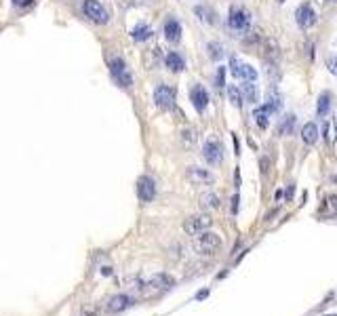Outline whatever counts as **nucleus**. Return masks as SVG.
<instances>
[{"instance_id": "39448f33", "label": "nucleus", "mask_w": 337, "mask_h": 316, "mask_svg": "<svg viewBox=\"0 0 337 316\" xmlns=\"http://www.w3.org/2000/svg\"><path fill=\"white\" fill-rule=\"evenodd\" d=\"M110 72H112L114 80L120 87H131V85H133V76H131L127 64L120 59V57H114V59L110 61Z\"/></svg>"}, {"instance_id": "dca6fc26", "label": "nucleus", "mask_w": 337, "mask_h": 316, "mask_svg": "<svg viewBox=\"0 0 337 316\" xmlns=\"http://www.w3.org/2000/svg\"><path fill=\"white\" fill-rule=\"evenodd\" d=\"M302 142L306 146H314L318 142V127L314 122L304 124V129H302Z\"/></svg>"}, {"instance_id": "a211bd4d", "label": "nucleus", "mask_w": 337, "mask_h": 316, "mask_svg": "<svg viewBox=\"0 0 337 316\" xmlns=\"http://www.w3.org/2000/svg\"><path fill=\"white\" fill-rule=\"evenodd\" d=\"M270 114L272 112H278L280 108H283V97H280V93L276 91V89H272L270 93H268V101H266V105H263Z\"/></svg>"}, {"instance_id": "e433bc0d", "label": "nucleus", "mask_w": 337, "mask_h": 316, "mask_svg": "<svg viewBox=\"0 0 337 316\" xmlns=\"http://www.w3.org/2000/svg\"><path fill=\"white\" fill-rule=\"evenodd\" d=\"M276 3H285V0H276Z\"/></svg>"}, {"instance_id": "473e14b6", "label": "nucleus", "mask_w": 337, "mask_h": 316, "mask_svg": "<svg viewBox=\"0 0 337 316\" xmlns=\"http://www.w3.org/2000/svg\"><path fill=\"white\" fill-rule=\"evenodd\" d=\"M293 194H295V185H293V183H289V188H287V192H285V198H287V201H291Z\"/></svg>"}, {"instance_id": "20e7f679", "label": "nucleus", "mask_w": 337, "mask_h": 316, "mask_svg": "<svg viewBox=\"0 0 337 316\" xmlns=\"http://www.w3.org/2000/svg\"><path fill=\"white\" fill-rule=\"evenodd\" d=\"M202 156H204V160H207L209 165H219V162L223 160V146H221L219 139L209 137L207 142H204V146H202Z\"/></svg>"}, {"instance_id": "aec40b11", "label": "nucleus", "mask_w": 337, "mask_h": 316, "mask_svg": "<svg viewBox=\"0 0 337 316\" xmlns=\"http://www.w3.org/2000/svg\"><path fill=\"white\" fill-rule=\"evenodd\" d=\"M329 108H331V93H329V91H324V93H320L318 103H316V112H318V116H327V114H329Z\"/></svg>"}, {"instance_id": "9d476101", "label": "nucleus", "mask_w": 337, "mask_h": 316, "mask_svg": "<svg viewBox=\"0 0 337 316\" xmlns=\"http://www.w3.org/2000/svg\"><path fill=\"white\" fill-rule=\"evenodd\" d=\"M137 196L141 203H152L156 198V181L148 175H143L137 181Z\"/></svg>"}, {"instance_id": "c756f323", "label": "nucleus", "mask_w": 337, "mask_h": 316, "mask_svg": "<svg viewBox=\"0 0 337 316\" xmlns=\"http://www.w3.org/2000/svg\"><path fill=\"white\" fill-rule=\"evenodd\" d=\"M245 93H247L249 101H257V89H255V85H253V83H247V85H245Z\"/></svg>"}, {"instance_id": "ddd939ff", "label": "nucleus", "mask_w": 337, "mask_h": 316, "mask_svg": "<svg viewBox=\"0 0 337 316\" xmlns=\"http://www.w3.org/2000/svg\"><path fill=\"white\" fill-rule=\"evenodd\" d=\"M190 99H192V103H194V108L198 112H204V110H207V105H209V93H207L204 87L196 85L194 89L190 91Z\"/></svg>"}, {"instance_id": "393cba45", "label": "nucleus", "mask_w": 337, "mask_h": 316, "mask_svg": "<svg viewBox=\"0 0 337 316\" xmlns=\"http://www.w3.org/2000/svg\"><path fill=\"white\" fill-rule=\"evenodd\" d=\"M228 97H230V103L236 105V108H243V95L236 87H228Z\"/></svg>"}, {"instance_id": "c85d7f7f", "label": "nucleus", "mask_w": 337, "mask_h": 316, "mask_svg": "<svg viewBox=\"0 0 337 316\" xmlns=\"http://www.w3.org/2000/svg\"><path fill=\"white\" fill-rule=\"evenodd\" d=\"M324 209H327L331 215H337V196H329L327 203H324Z\"/></svg>"}, {"instance_id": "f8f14e48", "label": "nucleus", "mask_w": 337, "mask_h": 316, "mask_svg": "<svg viewBox=\"0 0 337 316\" xmlns=\"http://www.w3.org/2000/svg\"><path fill=\"white\" fill-rule=\"evenodd\" d=\"M186 175H188V179L194 185H211L215 181L213 173H209L207 169H200V167H190Z\"/></svg>"}, {"instance_id": "6e6552de", "label": "nucleus", "mask_w": 337, "mask_h": 316, "mask_svg": "<svg viewBox=\"0 0 337 316\" xmlns=\"http://www.w3.org/2000/svg\"><path fill=\"white\" fill-rule=\"evenodd\" d=\"M154 101L160 110H171L175 105V91L166 85H158L154 89Z\"/></svg>"}, {"instance_id": "c9c22d12", "label": "nucleus", "mask_w": 337, "mask_h": 316, "mask_svg": "<svg viewBox=\"0 0 337 316\" xmlns=\"http://www.w3.org/2000/svg\"><path fill=\"white\" fill-rule=\"evenodd\" d=\"M80 316H91V314H89V312H84V314H80Z\"/></svg>"}, {"instance_id": "7c9ffc66", "label": "nucleus", "mask_w": 337, "mask_h": 316, "mask_svg": "<svg viewBox=\"0 0 337 316\" xmlns=\"http://www.w3.org/2000/svg\"><path fill=\"white\" fill-rule=\"evenodd\" d=\"M215 83H217V89H221L226 85V68L217 70V76H215Z\"/></svg>"}, {"instance_id": "0eeeda50", "label": "nucleus", "mask_w": 337, "mask_h": 316, "mask_svg": "<svg viewBox=\"0 0 337 316\" xmlns=\"http://www.w3.org/2000/svg\"><path fill=\"white\" fill-rule=\"evenodd\" d=\"M82 11H84V15L93 19L95 23H107V19H110V15H107V11L101 7L99 0H82Z\"/></svg>"}, {"instance_id": "a878e982", "label": "nucleus", "mask_w": 337, "mask_h": 316, "mask_svg": "<svg viewBox=\"0 0 337 316\" xmlns=\"http://www.w3.org/2000/svg\"><path fill=\"white\" fill-rule=\"evenodd\" d=\"M293 127H295V116L289 114V116H285L283 122H280V133H283V135H285V133H291Z\"/></svg>"}, {"instance_id": "4be33fe9", "label": "nucleus", "mask_w": 337, "mask_h": 316, "mask_svg": "<svg viewBox=\"0 0 337 316\" xmlns=\"http://www.w3.org/2000/svg\"><path fill=\"white\" fill-rule=\"evenodd\" d=\"M268 110L266 108H257L253 110V118H255V122L259 124V129H268Z\"/></svg>"}, {"instance_id": "1a4fd4ad", "label": "nucleus", "mask_w": 337, "mask_h": 316, "mask_svg": "<svg viewBox=\"0 0 337 316\" xmlns=\"http://www.w3.org/2000/svg\"><path fill=\"white\" fill-rule=\"evenodd\" d=\"M211 224H213V219L209 215L200 213V215H192L190 219H186L184 230L188 234H194V236H196V234H200V232H207L211 228Z\"/></svg>"}, {"instance_id": "f3484780", "label": "nucleus", "mask_w": 337, "mask_h": 316, "mask_svg": "<svg viewBox=\"0 0 337 316\" xmlns=\"http://www.w3.org/2000/svg\"><path fill=\"white\" fill-rule=\"evenodd\" d=\"M164 64H166V68L171 70V72H182V70L186 68L184 57L179 55V53H168V55L164 57Z\"/></svg>"}, {"instance_id": "4468645a", "label": "nucleus", "mask_w": 337, "mask_h": 316, "mask_svg": "<svg viewBox=\"0 0 337 316\" xmlns=\"http://www.w3.org/2000/svg\"><path fill=\"white\" fill-rule=\"evenodd\" d=\"M131 303H133V297L127 295V293H120V295H114L112 299H107L105 308L110 312H123V310L131 308Z\"/></svg>"}, {"instance_id": "f704fd0d", "label": "nucleus", "mask_w": 337, "mask_h": 316, "mask_svg": "<svg viewBox=\"0 0 337 316\" xmlns=\"http://www.w3.org/2000/svg\"><path fill=\"white\" fill-rule=\"evenodd\" d=\"M322 3H337V0H322Z\"/></svg>"}, {"instance_id": "72a5a7b5", "label": "nucleus", "mask_w": 337, "mask_h": 316, "mask_svg": "<svg viewBox=\"0 0 337 316\" xmlns=\"http://www.w3.org/2000/svg\"><path fill=\"white\" fill-rule=\"evenodd\" d=\"M13 3L17 7H30V5H34V0H13Z\"/></svg>"}, {"instance_id": "5701e85b", "label": "nucleus", "mask_w": 337, "mask_h": 316, "mask_svg": "<svg viewBox=\"0 0 337 316\" xmlns=\"http://www.w3.org/2000/svg\"><path fill=\"white\" fill-rule=\"evenodd\" d=\"M194 13L198 15V19H202V21H207V23H215V15H213V11L211 9H207V7H194Z\"/></svg>"}, {"instance_id": "f257e3e1", "label": "nucleus", "mask_w": 337, "mask_h": 316, "mask_svg": "<svg viewBox=\"0 0 337 316\" xmlns=\"http://www.w3.org/2000/svg\"><path fill=\"white\" fill-rule=\"evenodd\" d=\"M192 247H194V251L198 255H213L221 247V236L215 232H200V234H196Z\"/></svg>"}, {"instance_id": "9b49d317", "label": "nucleus", "mask_w": 337, "mask_h": 316, "mask_svg": "<svg viewBox=\"0 0 337 316\" xmlns=\"http://www.w3.org/2000/svg\"><path fill=\"white\" fill-rule=\"evenodd\" d=\"M295 19H297V26L302 30H306V28H312L316 23V13L310 5H299L297 11H295Z\"/></svg>"}, {"instance_id": "6ab92c4d", "label": "nucleus", "mask_w": 337, "mask_h": 316, "mask_svg": "<svg viewBox=\"0 0 337 316\" xmlns=\"http://www.w3.org/2000/svg\"><path fill=\"white\" fill-rule=\"evenodd\" d=\"M131 38H133L135 42H146L148 38H152V30L146 26V23H139V26H135L133 30H131Z\"/></svg>"}, {"instance_id": "2eb2a0df", "label": "nucleus", "mask_w": 337, "mask_h": 316, "mask_svg": "<svg viewBox=\"0 0 337 316\" xmlns=\"http://www.w3.org/2000/svg\"><path fill=\"white\" fill-rule=\"evenodd\" d=\"M164 36H166L168 42H177L179 38H182V26H179V21L168 19L164 23Z\"/></svg>"}, {"instance_id": "b1692460", "label": "nucleus", "mask_w": 337, "mask_h": 316, "mask_svg": "<svg viewBox=\"0 0 337 316\" xmlns=\"http://www.w3.org/2000/svg\"><path fill=\"white\" fill-rule=\"evenodd\" d=\"M207 49H209V57H211L213 61H219L221 57H223V46L219 42H209Z\"/></svg>"}, {"instance_id": "412c9836", "label": "nucleus", "mask_w": 337, "mask_h": 316, "mask_svg": "<svg viewBox=\"0 0 337 316\" xmlns=\"http://www.w3.org/2000/svg\"><path fill=\"white\" fill-rule=\"evenodd\" d=\"M200 207L202 209H219V196L217 194H211V192H207V194H202L200 196Z\"/></svg>"}, {"instance_id": "cd10ccee", "label": "nucleus", "mask_w": 337, "mask_h": 316, "mask_svg": "<svg viewBox=\"0 0 337 316\" xmlns=\"http://www.w3.org/2000/svg\"><path fill=\"white\" fill-rule=\"evenodd\" d=\"M266 57L270 59H278V46H276L274 40H268V46H266Z\"/></svg>"}, {"instance_id": "7ed1b4c3", "label": "nucleus", "mask_w": 337, "mask_h": 316, "mask_svg": "<svg viewBox=\"0 0 337 316\" xmlns=\"http://www.w3.org/2000/svg\"><path fill=\"white\" fill-rule=\"evenodd\" d=\"M228 23L234 32H247L251 26V15L243 7H230V13H228Z\"/></svg>"}, {"instance_id": "bb28decb", "label": "nucleus", "mask_w": 337, "mask_h": 316, "mask_svg": "<svg viewBox=\"0 0 337 316\" xmlns=\"http://www.w3.org/2000/svg\"><path fill=\"white\" fill-rule=\"evenodd\" d=\"M194 142H196V131H194V129H184V131H182V144H186L190 148V146H194Z\"/></svg>"}, {"instance_id": "2f4dec72", "label": "nucleus", "mask_w": 337, "mask_h": 316, "mask_svg": "<svg viewBox=\"0 0 337 316\" xmlns=\"http://www.w3.org/2000/svg\"><path fill=\"white\" fill-rule=\"evenodd\" d=\"M327 68H329V72L337 76V57H329L327 59Z\"/></svg>"}, {"instance_id": "f03ea898", "label": "nucleus", "mask_w": 337, "mask_h": 316, "mask_svg": "<svg viewBox=\"0 0 337 316\" xmlns=\"http://www.w3.org/2000/svg\"><path fill=\"white\" fill-rule=\"evenodd\" d=\"M230 72H232L234 78L245 80V83H255V80H257L255 68L245 64V61H240L238 57H232V59H230Z\"/></svg>"}, {"instance_id": "423d86ee", "label": "nucleus", "mask_w": 337, "mask_h": 316, "mask_svg": "<svg viewBox=\"0 0 337 316\" xmlns=\"http://www.w3.org/2000/svg\"><path fill=\"white\" fill-rule=\"evenodd\" d=\"M175 285V280L171 274H154L152 278H148L146 283H143V293H154V291H166Z\"/></svg>"}]
</instances>
